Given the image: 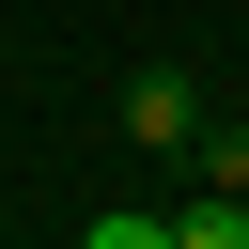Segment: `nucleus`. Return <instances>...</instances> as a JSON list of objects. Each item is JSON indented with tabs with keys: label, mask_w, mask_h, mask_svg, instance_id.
Returning <instances> with one entry per match:
<instances>
[{
	"label": "nucleus",
	"mask_w": 249,
	"mask_h": 249,
	"mask_svg": "<svg viewBox=\"0 0 249 249\" xmlns=\"http://www.w3.org/2000/svg\"><path fill=\"white\" fill-rule=\"evenodd\" d=\"M78 249H187V233H171V218H93Z\"/></svg>",
	"instance_id": "f03ea898"
},
{
	"label": "nucleus",
	"mask_w": 249,
	"mask_h": 249,
	"mask_svg": "<svg viewBox=\"0 0 249 249\" xmlns=\"http://www.w3.org/2000/svg\"><path fill=\"white\" fill-rule=\"evenodd\" d=\"M171 233H187V249H249V202L218 187V202H202V218H171Z\"/></svg>",
	"instance_id": "f257e3e1"
}]
</instances>
